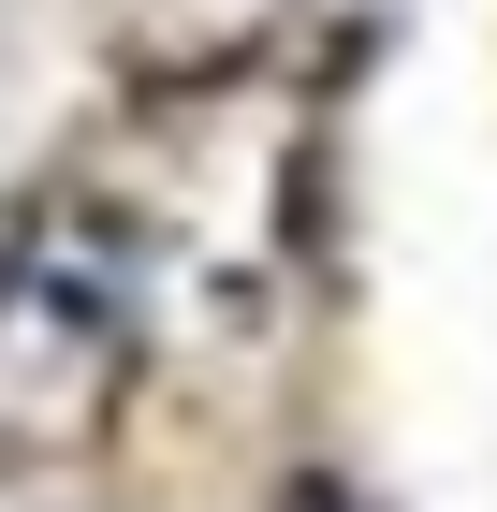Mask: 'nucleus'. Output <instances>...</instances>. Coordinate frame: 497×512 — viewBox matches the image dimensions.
Here are the masks:
<instances>
[]
</instances>
